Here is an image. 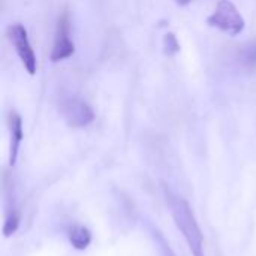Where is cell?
Listing matches in <instances>:
<instances>
[{"instance_id":"1","label":"cell","mask_w":256,"mask_h":256,"mask_svg":"<svg viewBox=\"0 0 256 256\" xmlns=\"http://www.w3.org/2000/svg\"><path fill=\"white\" fill-rule=\"evenodd\" d=\"M166 195L170 196L168 202H170L174 224L182 232L183 238L186 240L192 255L204 256V237L190 206L180 196H174L171 194Z\"/></svg>"},{"instance_id":"2","label":"cell","mask_w":256,"mask_h":256,"mask_svg":"<svg viewBox=\"0 0 256 256\" xmlns=\"http://www.w3.org/2000/svg\"><path fill=\"white\" fill-rule=\"evenodd\" d=\"M210 27L219 28L230 36H238L246 27V21L231 0H219L213 14L207 18Z\"/></svg>"},{"instance_id":"3","label":"cell","mask_w":256,"mask_h":256,"mask_svg":"<svg viewBox=\"0 0 256 256\" xmlns=\"http://www.w3.org/2000/svg\"><path fill=\"white\" fill-rule=\"evenodd\" d=\"M8 38H9L10 44L14 45L24 69L28 72V75H34L36 68H38V60H36V54L32 48V44L28 40V34H27L26 27L20 22L9 26Z\"/></svg>"},{"instance_id":"4","label":"cell","mask_w":256,"mask_h":256,"mask_svg":"<svg viewBox=\"0 0 256 256\" xmlns=\"http://www.w3.org/2000/svg\"><path fill=\"white\" fill-rule=\"evenodd\" d=\"M60 112L64 117L66 123L72 128H86L94 120V112L92 106L76 96L63 99L60 102Z\"/></svg>"},{"instance_id":"5","label":"cell","mask_w":256,"mask_h":256,"mask_svg":"<svg viewBox=\"0 0 256 256\" xmlns=\"http://www.w3.org/2000/svg\"><path fill=\"white\" fill-rule=\"evenodd\" d=\"M74 52H75V44L70 39L69 14L63 12L57 21L56 38H54V45H52V51H51V60L52 62H62L64 58L72 57Z\"/></svg>"},{"instance_id":"6","label":"cell","mask_w":256,"mask_h":256,"mask_svg":"<svg viewBox=\"0 0 256 256\" xmlns=\"http://www.w3.org/2000/svg\"><path fill=\"white\" fill-rule=\"evenodd\" d=\"M9 130H10V152H9V164L10 166L15 165L16 158H18V152H20V146L22 141V120L20 117V114L16 112H10L9 116Z\"/></svg>"},{"instance_id":"7","label":"cell","mask_w":256,"mask_h":256,"mask_svg":"<svg viewBox=\"0 0 256 256\" xmlns=\"http://www.w3.org/2000/svg\"><path fill=\"white\" fill-rule=\"evenodd\" d=\"M69 240L72 243V246L78 250L86 249L90 242H92V234L87 228L84 226H75L70 232H69Z\"/></svg>"},{"instance_id":"8","label":"cell","mask_w":256,"mask_h":256,"mask_svg":"<svg viewBox=\"0 0 256 256\" xmlns=\"http://www.w3.org/2000/svg\"><path fill=\"white\" fill-rule=\"evenodd\" d=\"M240 58L242 63L248 68V69H254L256 68V40L246 44L242 51H240Z\"/></svg>"},{"instance_id":"9","label":"cell","mask_w":256,"mask_h":256,"mask_svg":"<svg viewBox=\"0 0 256 256\" xmlns=\"http://www.w3.org/2000/svg\"><path fill=\"white\" fill-rule=\"evenodd\" d=\"M164 46H165V52L168 56H174L180 51V44L176 38V34L172 33H168L164 39Z\"/></svg>"},{"instance_id":"10","label":"cell","mask_w":256,"mask_h":256,"mask_svg":"<svg viewBox=\"0 0 256 256\" xmlns=\"http://www.w3.org/2000/svg\"><path fill=\"white\" fill-rule=\"evenodd\" d=\"M18 224H20V218L18 214L12 213V214H8L6 220H4V226H3V232H4V237H9L10 234H14L18 228Z\"/></svg>"},{"instance_id":"11","label":"cell","mask_w":256,"mask_h":256,"mask_svg":"<svg viewBox=\"0 0 256 256\" xmlns=\"http://www.w3.org/2000/svg\"><path fill=\"white\" fill-rule=\"evenodd\" d=\"M190 2H192V0H176V3H177L178 6H188Z\"/></svg>"},{"instance_id":"12","label":"cell","mask_w":256,"mask_h":256,"mask_svg":"<svg viewBox=\"0 0 256 256\" xmlns=\"http://www.w3.org/2000/svg\"><path fill=\"white\" fill-rule=\"evenodd\" d=\"M164 256H174V254L171 252V249L165 248V249H164Z\"/></svg>"}]
</instances>
